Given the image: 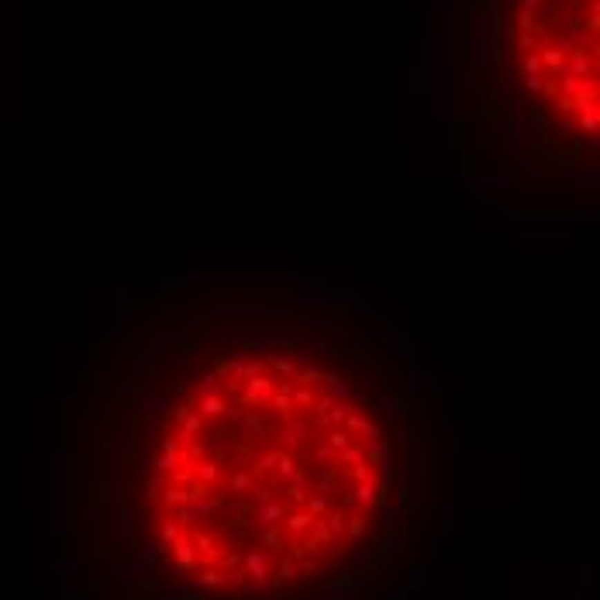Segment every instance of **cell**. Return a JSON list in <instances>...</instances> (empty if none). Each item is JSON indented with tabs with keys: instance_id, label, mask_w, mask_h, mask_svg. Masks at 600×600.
<instances>
[{
	"instance_id": "1",
	"label": "cell",
	"mask_w": 600,
	"mask_h": 600,
	"mask_svg": "<svg viewBox=\"0 0 600 600\" xmlns=\"http://www.w3.org/2000/svg\"><path fill=\"white\" fill-rule=\"evenodd\" d=\"M393 373L307 328L194 324L107 411V549L131 600H345L411 511Z\"/></svg>"
},
{
	"instance_id": "2",
	"label": "cell",
	"mask_w": 600,
	"mask_h": 600,
	"mask_svg": "<svg viewBox=\"0 0 600 600\" xmlns=\"http://www.w3.org/2000/svg\"><path fill=\"white\" fill-rule=\"evenodd\" d=\"M600 0H514L511 69L552 131L594 145L600 131L597 86Z\"/></svg>"
}]
</instances>
